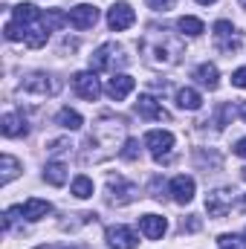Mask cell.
<instances>
[{
	"label": "cell",
	"mask_w": 246,
	"mask_h": 249,
	"mask_svg": "<svg viewBox=\"0 0 246 249\" xmlns=\"http://www.w3.org/2000/svg\"><path fill=\"white\" fill-rule=\"evenodd\" d=\"M148 55H151L154 64L174 67V64L180 61V55H183V47H180L177 38H171V35H165V32H157V44L148 47Z\"/></svg>",
	"instance_id": "cell-1"
},
{
	"label": "cell",
	"mask_w": 246,
	"mask_h": 249,
	"mask_svg": "<svg viewBox=\"0 0 246 249\" xmlns=\"http://www.w3.org/2000/svg\"><path fill=\"white\" fill-rule=\"evenodd\" d=\"M20 90L23 93H35V96H53V93L61 90V81L47 75V72H32V75H26L20 81Z\"/></svg>",
	"instance_id": "cell-2"
},
{
	"label": "cell",
	"mask_w": 246,
	"mask_h": 249,
	"mask_svg": "<svg viewBox=\"0 0 246 249\" xmlns=\"http://www.w3.org/2000/svg\"><path fill=\"white\" fill-rule=\"evenodd\" d=\"M145 145L151 148L154 160L162 162V160L171 154V148H174V133H171V130H148V133H145Z\"/></svg>",
	"instance_id": "cell-3"
},
{
	"label": "cell",
	"mask_w": 246,
	"mask_h": 249,
	"mask_svg": "<svg viewBox=\"0 0 246 249\" xmlns=\"http://www.w3.org/2000/svg\"><path fill=\"white\" fill-rule=\"evenodd\" d=\"M136 23V12L130 9V3H113L110 6V12H107V26L113 29V32H124V29H130Z\"/></svg>",
	"instance_id": "cell-4"
},
{
	"label": "cell",
	"mask_w": 246,
	"mask_h": 249,
	"mask_svg": "<svg viewBox=\"0 0 246 249\" xmlns=\"http://www.w3.org/2000/svg\"><path fill=\"white\" fill-rule=\"evenodd\" d=\"M232 191L229 188H217V191H211V194H206V212H209V217H226L229 214V209H232Z\"/></svg>",
	"instance_id": "cell-5"
},
{
	"label": "cell",
	"mask_w": 246,
	"mask_h": 249,
	"mask_svg": "<svg viewBox=\"0 0 246 249\" xmlns=\"http://www.w3.org/2000/svg\"><path fill=\"white\" fill-rule=\"evenodd\" d=\"M72 87H75V93H78L81 99H87V102H96V99L102 96V87H99V81H96L93 72H75V75H72Z\"/></svg>",
	"instance_id": "cell-6"
},
{
	"label": "cell",
	"mask_w": 246,
	"mask_h": 249,
	"mask_svg": "<svg viewBox=\"0 0 246 249\" xmlns=\"http://www.w3.org/2000/svg\"><path fill=\"white\" fill-rule=\"evenodd\" d=\"M105 241H107V247H113V249H136V244H139V238L127 226H110L105 232Z\"/></svg>",
	"instance_id": "cell-7"
},
{
	"label": "cell",
	"mask_w": 246,
	"mask_h": 249,
	"mask_svg": "<svg viewBox=\"0 0 246 249\" xmlns=\"http://www.w3.org/2000/svg\"><path fill=\"white\" fill-rule=\"evenodd\" d=\"M96 20H99V9L90 6V3H81V6L70 9V26H75V29H93Z\"/></svg>",
	"instance_id": "cell-8"
},
{
	"label": "cell",
	"mask_w": 246,
	"mask_h": 249,
	"mask_svg": "<svg viewBox=\"0 0 246 249\" xmlns=\"http://www.w3.org/2000/svg\"><path fill=\"white\" fill-rule=\"evenodd\" d=\"M110 191H113L116 206H127V203H133L139 197V188L133 183H127V180H122V177H110Z\"/></svg>",
	"instance_id": "cell-9"
},
{
	"label": "cell",
	"mask_w": 246,
	"mask_h": 249,
	"mask_svg": "<svg viewBox=\"0 0 246 249\" xmlns=\"http://www.w3.org/2000/svg\"><path fill=\"white\" fill-rule=\"evenodd\" d=\"M133 87H136V81L130 78V75H124V72H119V75H113L110 81H107V96L113 99V102H122V99H127L130 93H133Z\"/></svg>",
	"instance_id": "cell-10"
},
{
	"label": "cell",
	"mask_w": 246,
	"mask_h": 249,
	"mask_svg": "<svg viewBox=\"0 0 246 249\" xmlns=\"http://www.w3.org/2000/svg\"><path fill=\"white\" fill-rule=\"evenodd\" d=\"M165 229H168V223H165V217H159V214H145V217H139V232H142L148 241H159V238L165 235Z\"/></svg>",
	"instance_id": "cell-11"
},
{
	"label": "cell",
	"mask_w": 246,
	"mask_h": 249,
	"mask_svg": "<svg viewBox=\"0 0 246 249\" xmlns=\"http://www.w3.org/2000/svg\"><path fill=\"white\" fill-rule=\"evenodd\" d=\"M168 191H171V197H174L180 206H185V203L194 200V180L185 177V174H180V177H174V180L168 183Z\"/></svg>",
	"instance_id": "cell-12"
},
{
	"label": "cell",
	"mask_w": 246,
	"mask_h": 249,
	"mask_svg": "<svg viewBox=\"0 0 246 249\" xmlns=\"http://www.w3.org/2000/svg\"><path fill=\"white\" fill-rule=\"evenodd\" d=\"M136 113H139L142 119H168V110H165L154 96H139V102H136Z\"/></svg>",
	"instance_id": "cell-13"
},
{
	"label": "cell",
	"mask_w": 246,
	"mask_h": 249,
	"mask_svg": "<svg viewBox=\"0 0 246 249\" xmlns=\"http://www.w3.org/2000/svg\"><path fill=\"white\" fill-rule=\"evenodd\" d=\"M12 18H15V23H20V26H35L44 15H41V9H35L32 3H20V6H15L12 9Z\"/></svg>",
	"instance_id": "cell-14"
},
{
	"label": "cell",
	"mask_w": 246,
	"mask_h": 249,
	"mask_svg": "<svg viewBox=\"0 0 246 249\" xmlns=\"http://www.w3.org/2000/svg\"><path fill=\"white\" fill-rule=\"evenodd\" d=\"M0 130H3V136H9V139H15V136H26V119L20 116V113H6L3 116V122H0Z\"/></svg>",
	"instance_id": "cell-15"
},
{
	"label": "cell",
	"mask_w": 246,
	"mask_h": 249,
	"mask_svg": "<svg viewBox=\"0 0 246 249\" xmlns=\"http://www.w3.org/2000/svg\"><path fill=\"white\" fill-rule=\"evenodd\" d=\"M116 53V44H102L93 55H90V72H105L110 67V58Z\"/></svg>",
	"instance_id": "cell-16"
},
{
	"label": "cell",
	"mask_w": 246,
	"mask_h": 249,
	"mask_svg": "<svg viewBox=\"0 0 246 249\" xmlns=\"http://www.w3.org/2000/svg\"><path fill=\"white\" fill-rule=\"evenodd\" d=\"M194 78H197L203 87H209V90H217V84H220V72H217L214 64H200V67L194 70Z\"/></svg>",
	"instance_id": "cell-17"
},
{
	"label": "cell",
	"mask_w": 246,
	"mask_h": 249,
	"mask_svg": "<svg viewBox=\"0 0 246 249\" xmlns=\"http://www.w3.org/2000/svg\"><path fill=\"white\" fill-rule=\"evenodd\" d=\"M50 212H53V206H50L47 200L32 197V200H26V203H23V217H26V220H44Z\"/></svg>",
	"instance_id": "cell-18"
},
{
	"label": "cell",
	"mask_w": 246,
	"mask_h": 249,
	"mask_svg": "<svg viewBox=\"0 0 246 249\" xmlns=\"http://www.w3.org/2000/svg\"><path fill=\"white\" fill-rule=\"evenodd\" d=\"M44 180H47L50 186H64V183H67V165L58 162V160L47 162V168H44Z\"/></svg>",
	"instance_id": "cell-19"
},
{
	"label": "cell",
	"mask_w": 246,
	"mask_h": 249,
	"mask_svg": "<svg viewBox=\"0 0 246 249\" xmlns=\"http://www.w3.org/2000/svg\"><path fill=\"white\" fill-rule=\"evenodd\" d=\"M177 105H180L183 110H200L203 96H200L197 90H191V87H183V90L177 93Z\"/></svg>",
	"instance_id": "cell-20"
},
{
	"label": "cell",
	"mask_w": 246,
	"mask_h": 249,
	"mask_svg": "<svg viewBox=\"0 0 246 249\" xmlns=\"http://www.w3.org/2000/svg\"><path fill=\"white\" fill-rule=\"evenodd\" d=\"M47 38H50V29H47L44 23H35V26H29V29H26V47H32V50L44 47V44H47Z\"/></svg>",
	"instance_id": "cell-21"
},
{
	"label": "cell",
	"mask_w": 246,
	"mask_h": 249,
	"mask_svg": "<svg viewBox=\"0 0 246 249\" xmlns=\"http://www.w3.org/2000/svg\"><path fill=\"white\" fill-rule=\"evenodd\" d=\"M0 168H3V177H0V183H3V186H9V183L20 174V162H18L15 157H9V154H3V157H0Z\"/></svg>",
	"instance_id": "cell-22"
},
{
	"label": "cell",
	"mask_w": 246,
	"mask_h": 249,
	"mask_svg": "<svg viewBox=\"0 0 246 249\" xmlns=\"http://www.w3.org/2000/svg\"><path fill=\"white\" fill-rule=\"evenodd\" d=\"M177 29H180L183 35H188V38H197V35H203V32H206L203 20H200V18H191V15H185V18L177 20Z\"/></svg>",
	"instance_id": "cell-23"
},
{
	"label": "cell",
	"mask_w": 246,
	"mask_h": 249,
	"mask_svg": "<svg viewBox=\"0 0 246 249\" xmlns=\"http://www.w3.org/2000/svg\"><path fill=\"white\" fill-rule=\"evenodd\" d=\"M41 23L53 32V29H61L64 23H70V15H64V12H58V9H50V12L41 18Z\"/></svg>",
	"instance_id": "cell-24"
},
{
	"label": "cell",
	"mask_w": 246,
	"mask_h": 249,
	"mask_svg": "<svg viewBox=\"0 0 246 249\" xmlns=\"http://www.w3.org/2000/svg\"><path fill=\"white\" fill-rule=\"evenodd\" d=\"M72 194H75L78 200L93 197V180H90V177H84V174H78V177L72 180Z\"/></svg>",
	"instance_id": "cell-25"
},
{
	"label": "cell",
	"mask_w": 246,
	"mask_h": 249,
	"mask_svg": "<svg viewBox=\"0 0 246 249\" xmlns=\"http://www.w3.org/2000/svg\"><path fill=\"white\" fill-rule=\"evenodd\" d=\"M58 124H61V127H67V130H78V127L84 124V119H81L75 110L64 107V110H58Z\"/></svg>",
	"instance_id": "cell-26"
},
{
	"label": "cell",
	"mask_w": 246,
	"mask_h": 249,
	"mask_svg": "<svg viewBox=\"0 0 246 249\" xmlns=\"http://www.w3.org/2000/svg\"><path fill=\"white\" fill-rule=\"evenodd\" d=\"M217 247L220 249H246V241L241 235H220L217 238Z\"/></svg>",
	"instance_id": "cell-27"
},
{
	"label": "cell",
	"mask_w": 246,
	"mask_h": 249,
	"mask_svg": "<svg viewBox=\"0 0 246 249\" xmlns=\"http://www.w3.org/2000/svg\"><path fill=\"white\" fill-rule=\"evenodd\" d=\"M238 32H235V26L229 23V20H217L214 23V38L217 41H226V38H235Z\"/></svg>",
	"instance_id": "cell-28"
},
{
	"label": "cell",
	"mask_w": 246,
	"mask_h": 249,
	"mask_svg": "<svg viewBox=\"0 0 246 249\" xmlns=\"http://www.w3.org/2000/svg\"><path fill=\"white\" fill-rule=\"evenodd\" d=\"M3 32H6V38H9V41H20V38L26 41V26H20V23H15V20H12V23H6V29H3Z\"/></svg>",
	"instance_id": "cell-29"
},
{
	"label": "cell",
	"mask_w": 246,
	"mask_h": 249,
	"mask_svg": "<svg viewBox=\"0 0 246 249\" xmlns=\"http://www.w3.org/2000/svg\"><path fill=\"white\" fill-rule=\"evenodd\" d=\"M139 157V139H127L122 148V160H127V162H133Z\"/></svg>",
	"instance_id": "cell-30"
},
{
	"label": "cell",
	"mask_w": 246,
	"mask_h": 249,
	"mask_svg": "<svg viewBox=\"0 0 246 249\" xmlns=\"http://www.w3.org/2000/svg\"><path fill=\"white\" fill-rule=\"evenodd\" d=\"M145 3H148L151 9H157V12H168V9H171L177 0H145Z\"/></svg>",
	"instance_id": "cell-31"
},
{
	"label": "cell",
	"mask_w": 246,
	"mask_h": 249,
	"mask_svg": "<svg viewBox=\"0 0 246 249\" xmlns=\"http://www.w3.org/2000/svg\"><path fill=\"white\" fill-rule=\"evenodd\" d=\"M232 84H235V87H241V90H246V67H241V70H235V72H232Z\"/></svg>",
	"instance_id": "cell-32"
},
{
	"label": "cell",
	"mask_w": 246,
	"mask_h": 249,
	"mask_svg": "<svg viewBox=\"0 0 246 249\" xmlns=\"http://www.w3.org/2000/svg\"><path fill=\"white\" fill-rule=\"evenodd\" d=\"M200 229V217L197 214H191L188 220H183V232H197Z\"/></svg>",
	"instance_id": "cell-33"
},
{
	"label": "cell",
	"mask_w": 246,
	"mask_h": 249,
	"mask_svg": "<svg viewBox=\"0 0 246 249\" xmlns=\"http://www.w3.org/2000/svg\"><path fill=\"white\" fill-rule=\"evenodd\" d=\"M162 183H159V177H157V180H154V183H151V191H154V197H157V200H162Z\"/></svg>",
	"instance_id": "cell-34"
},
{
	"label": "cell",
	"mask_w": 246,
	"mask_h": 249,
	"mask_svg": "<svg viewBox=\"0 0 246 249\" xmlns=\"http://www.w3.org/2000/svg\"><path fill=\"white\" fill-rule=\"evenodd\" d=\"M235 154L246 160V136H244V139H238V145H235Z\"/></svg>",
	"instance_id": "cell-35"
},
{
	"label": "cell",
	"mask_w": 246,
	"mask_h": 249,
	"mask_svg": "<svg viewBox=\"0 0 246 249\" xmlns=\"http://www.w3.org/2000/svg\"><path fill=\"white\" fill-rule=\"evenodd\" d=\"M238 113H241V119H246V102H241V107H238Z\"/></svg>",
	"instance_id": "cell-36"
},
{
	"label": "cell",
	"mask_w": 246,
	"mask_h": 249,
	"mask_svg": "<svg viewBox=\"0 0 246 249\" xmlns=\"http://www.w3.org/2000/svg\"><path fill=\"white\" fill-rule=\"evenodd\" d=\"M238 206H241V212H246V194L241 197V203H238Z\"/></svg>",
	"instance_id": "cell-37"
},
{
	"label": "cell",
	"mask_w": 246,
	"mask_h": 249,
	"mask_svg": "<svg viewBox=\"0 0 246 249\" xmlns=\"http://www.w3.org/2000/svg\"><path fill=\"white\" fill-rule=\"evenodd\" d=\"M197 3H206V6H209V3H217V0H197Z\"/></svg>",
	"instance_id": "cell-38"
},
{
	"label": "cell",
	"mask_w": 246,
	"mask_h": 249,
	"mask_svg": "<svg viewBox=\"0 0 246 249\" xmlns=\"http://www.w3.org/2000/svg\"><path fill=\"white\" fill-rule=\"evenodd\" d=\"M241 9H246V0H241Z\"/></svg>",
	"instance_id": "cell-39"
},
{
	"label": "cell",
	"mask_w": 246,
	"mask_h": 249,
	"mask_svg": "<svg viewBox=\"0 0 246 249\" xmlns=\"http://www.w3.org/2000/svg\"><path fill=\"white\" fill-rule=\"evenodd\" d=\"M244 180H246V168H244Z\"/></svg>",
	"instance_id": "cell-40"
},
{
	"label": "cell",
	"mask_w": 246,
	"mask_h": 249,
	"mask_svg": "<svg viewBox=\"0 0 246 249\" xmlns=\"http://www.w3.org/2000/svg\"><path fill=\"white\" fill-rule=\"evenodd\" d=\"M61 249H70V247H61Z\"/></svg>",
	"instance_id": "cell-41"
}]
</instances>
